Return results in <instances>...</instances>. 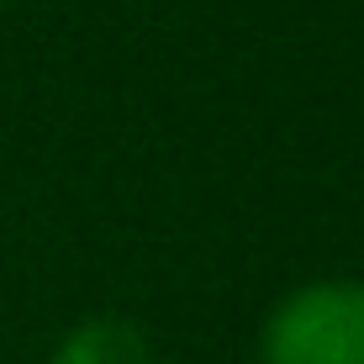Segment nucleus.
Segmentation results:
<instances>
[{
	"instance_id": "nucleus-1",
	"label": "nucleus",
	"mask_w": 364,
	"mask_h": 364,
	"mask_svg": "<svg viewBox=\"0 0 364 364\" xmlns=\"http://www.w3.org/2000/svg\"><path fill=\"white\" fill-rule=\"evenodd\" d=\"M259 364H364V280L322 274L269 306Z\"/></svg>"
},
{
	"instance_id": "nucleus-2",
	"label": "nucleus",
	"mask_w": 364,
	"mask_h": 364,
	"mask_svg": "<svg viewBox=\"0 0 364 364\" xmlns=\"http://www.w3.org/2000/svg\"><path fill=\"white\" fill-rule=\"evenodd\" d=\"M48 364H154V348L127 317H85L58 338Z\"/></svg>"
}]
</instances>
